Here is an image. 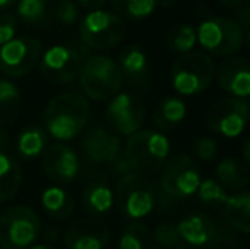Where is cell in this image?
<instances>
[{
  "mask_svg": "<svg viewBox=\"0 0 250 249\" xmlns=\"http://www.w3.org/2000/svg\"><path fill=\"white\" fill-rule=\"evenodd\" d=\"M90 118V104L83 94L63 92L53 97L43 113L48 135L56 142H68L83 132Z\"/></svg>",
  "mask_w": 250,
  "mask_h": 249,
  "instance_id": "6da1fadb",
  "label": "cell"
},
{
  "mask_svg": "<svg viewBox=\"0 0 250 249\" xmlns=\"http://www.w3.org/2000/svg\"><path fill=\"white\" fill-rule=\"evenodd\" d=\"M123 157L135 173L153 174L160 171L170 157V142L157 130H138L128 136Z\"/></svg>",
  "mask_w": 250,
  "mask_h": 249,
  "instance_id": "7a4b0ae2",
  "label": "cell"
},
{
  "mask_svg": "<svg viewBox=\"0 0 250 249\" xmlns=\"http://www.w3.org/2000/svg\"><path fill=\"white\" fill-rule=\"evenodd\" d=\"M123 73L118 62L105 55H89L79 73L85 97L92 101H111L123 87Z\"/></svg>",
  "mask_w": 250,
  "mask_h": 249,
  "instance_id": "3957f363",
  "label": "cell"
},
{
  "mask_svg": "<svg viewBox=\"0 0 250 249\" xmlns=\"http://www.w3.org/2000/svg\"><path fill=\"white\" fill-rule=\"evenodd\" d=\"M216 73L213 57L204 51H189L179 55L170 70L172 87L181 96H196L211 86Z\"/></svg>",
  "mask_w": 250,
  "mask_h": 249,
  "instance_id": "277c9868",
  "label": "cell"
},
{
  "mask_svg": "<svg viewBox=\"0 0 250 249\" xmlns=\"http://www.w3.org/2000/svg\"><path fill=\"white\" fill-rule=\"evenodd\" d=\"M89 55V48L80 41L53 45L44 50L43 57L40 58V72L50 84H68L79 79L82 65Z\"/></svg>",
  "mask_w": 250,
  "mask_h": 249,
  "instance_id": "5b68a950",
  "label": "cell"
},
{
  "mask_svg": "<svg viewBox=\"0 0 250 249\" xmlns=\"http://www.w3.org/2000/svg\"><path fill=\"white\" fill-rule=\"evenodd\" d=\"M198 43L209 57H235L244 46V29L231 17H208L196 29Z\"/></svg>",
  "mask_w": 250,
  "mask_h": 249,
  "instance_id": "8992f818",
  "label": "cell"
},
{
  "mask_svg": "<svg viewBox=\"0 0 250 249\" xmlns=\"http://www.w3.org/2000/svg\"><path fill=\"white\" fill-rule=\"evenodd\" d=\"M114 202L128 219L140 220L150 215L157 205V189L145 174L129 171L116 184Z\"/></svg>",
  "mask_w": 250,
  "mask_h": 249,
  "instance_id": "52a82bcc",
  "label": "cell"
},
{
  "mask_svg": "<svg viewBox=\"0 0 250 249\" xmlns=\"http://www.w3.org/2000/svg\"><path fill=\"white\" fill-rule=\"evenodd\" d=\"M126 34V24L118 14L107 10H90L79 26V41L89 50H111Z\"/></svg>",
  "mask_w": 250,
  "mask_h": 249,
  "instance_id": "ba28073f",
  "label": "cell"
},
{
  "mask_svg": "<svg viewBox=\"0 0 250 249\" xmlns=\"http://www.w3.org/2000/svg\"><path fill=\"white\" fill-rule=\"evenodd\" d=\"M41 222L33 208L16 205L0 215V244L5 249H27L38 241Z\"/></svg>",
  "mask_w": 250,
  "mask_h": 249,
  "instance_id": "9c48e42d",
  "label": "cell"
},
{
  "mask_svg": "<svg viewBox=\"0 0 250 249\" xmlns=\"http://www.w3.org/2000/svg\"><path fill=\"white\" fill-rule=\"evenodd\" d=\"M201 169L188 154H177L167 159L160 173V189L170 198H188L198 191Z\"/></svg>",
  "mask_w": 250,
  "mask_h": 249,
  "instance_id": "30bf717a",
  "label": "cell"
},
{
  "mask_svg": "<svg viewBox=\"0 0 250 249\" xmlns=\"http://www.w3.org/2000/svg\"><path fill=\"white\" fill-rule=\"evenodd\" d=\"M206 126L213 133L227 138H237L250 120V101L238 97H223L206 111Z\"/></svg>",
  "mask_w": 250,
  "mask_h": 249,
  "instance_id": "8fae6325",
  "label": "cell"
},
{
  "mask_svg": "<svg viewBox=\"0 0 250 249\" xmlns=\"http://www.w3.org/2000/svg\"><path fill=\"white\" fill-rule=\"evenodd\" d=\"M41 58V43L33 36L14 38L0 46V70L5 77L21 79L27 75Z\"/></svg>",
  "mask_w": 250,
  "mask_h": 249,
  "instance_id": "7c38bea8",
  "label": "cell"
},
{
  "mask_svg": "<svg viewBox=\"0 0 250 249\" xmlns=\"http://www.w3.org/2000/svg\"><path fill=\"white\" fill-rule=\"evenodd\" d=\"M105 120L116 133L131 136L145 121V108L135 96L128 92H119L109 101L105 108Z\"/></svg>",
  "mask_w": 250,
  "mask_h": 249,
  "instance_id": "4fadbf2b",
  "label": "cell"
},
{
  "mask_svg": "<svg viewBox=\"0 0 250 249\" xmlns=\"http://www.w3.org/2000/svg\"><path fill=\"white\" fill-rule=\"evenodd\" d=\"M177 230L179 237L181 241H184V244L201 249H213L227 239L223 227L204 213L186 215L177 224Z\"/></svg>",
  "mask_w": 250,
  "mask_h": 249,
  "instance_id": "5bb4252c",
  "label": "cell"
},
{
  "mask_svg": "<svg viewBox=\"0 0 250 249\" xmlns=\"http://www.w3.org/2000/svg\"><path fill=\"white\" fill-rule=\"evenodd\" d=\"M44 174L56 184L72 183L80 173V159L72 147L56 142L43 154Z\"/></svg>",
  "mask_w": 250,
  "mask_h": 249,
  "instance_id": "9a60e30c",
  "label": "cell"
},
{
  "mask_svg": "<svg viewBox=\"0 0 250 249\" xmlns=\"http://www.w3.org/2000/svg\"><path fill=\"white\" fill-rule=\"evenodd\" d=\"M83 157L92 164H114L121 157V140L114 132L94 126L83 133L80 142Z\"/></svg>",
  "mask_w": 250,
  "mask_h": 249,
  "instance_id": "2e32d148",
  "label": "cell"
},
{
  "mask_svg": "<svg viewBox=\"0 0 250 249\" xmlns=\"http://www.w3.org/2000/svg\"><path fill=\"white\" fill-rule=\"evenodd\" d=\"M220 87L231 97L249 99L250 97V62L242 57H228L216 67Z\"/></svg>",
  "mask_w": 250,
  "mask_h": 249,
  "instance_id": "e0dca14e",
  "label": "cell"
},
{
  "mask_svg": "<svg viewBox=\"0 0 250 249\" xmlns=\"http://www.w3.org/2000/svg\"><path fill=\"white\" fill-rule=\"evenodd\" d=\"M109 241V229L97 220H79L65 236L68 249H104Z\"/></svg>",
  "mask_w": 250,
  "mask_h": 249,
  "instance_id": "ac0fdd59",
  "label": "cell"
},
{
  "mask_svg": "<svg viewBox=\"0 0 250 249\" xmlns=\"http://www.w3.org/2000/svg\"><path fill=\"white\" fill-rule=\"evenodd\" d=\"M223 219L228 227L250 234V191H238L228 196L223 205Z\"/></svg>",
  "mask_w": 250,
  "mask_h": 249,
  "instance_id": "d6986e66",
  "label": "cell"
},
{
  "mask_svg": "<svg viewBox=\"0 0 250 249\" xmlns=\"http://www.w3.org/2000/svg\"><path fill=\"white\" fill-rule=\"evenodd\" d=\"M118 65L121 68L123 79H128L131 84L138 86V84H145L148 79V57L140 46L125 48L119 55Z\"/></svg>",
  "mask_w": 250,
  "mask_h": 249,
  "instance_id": "ffe728a7",
  "label": "cell"
},
{
  "mask_svg": "<svg viewBox=\"0 0 250 249\" xmlns=\"http://www.w3.org/2000/svg\"><path fill=\"white\" fill-rule=\"evenodd\" d=\"M218 183L227 191H244L250 184V171L244 162L233 157L220 160L216 166Z\"/></svg>",
  "mask_w": 250,
  "mask_h": 249,
  "instance_id": "44dd1931",
  "label": "cell"
},
{
  "mask_svg": "<svg viewBox=\"0 0 250 249\" xmlns=\"http://www.w3.org/2000/svg\"><path fill=\"white\" fill-rule=\"evenodd\" d=\"M41 206L50 217L56 220H65L73 215V198L66 189L60 186H50L41 195Z\"/></svg>",
  "mask_w": 250,
  "mask_h": 249,
  "instance_id": "7402d4cb",
  "label": "cell"
},
{
  "mask_svg": "<svg viewBox=\"0 0 250 249\" xmlns=\"http://www.w3.org/2000/svg\"><path fill=\"white\" fill-rule=\"evenodd\" d=\"M186 114H188V108H186V103L181 97H165L155 108L153 123L160 130L167 132V130H172L181 125L184 121Z\"/></svg>",
  "mask_w": 250,
  "mask_h": 249,
  "instance_id": "603a6c76",
  "label": "cell"
},
{
  "mask_svg": "<svg viewBox=\"0 0 250 249\" xmlns=\"http://www.w3.org/2000/svg\"><path fill=\"white\" fill-rule=\"evenodd\" d=\"M22 183L21 166L9 154L0 152V203L9 202L17 195Z\"/></svg>",
  "mask_w": 250,
  "mask_h": 249,
  "instance_id": "cb8c5ba5",
  "label": "cell"
},
{
  "mask_svg": "<svg viewBox=\"0 0 250 249\" xmlns=\"http://www.w3.org/2000/svg\"><path fill=\"white\" fill-rule=\"evenodd\" d=\"M83 206L92 215H104L114 205V191L104 181H94L82 195Z\"/></svg>",
  "mask_w": 250,
  "mask_h": 249,
  "instance_id": "d4e9b609",
  "label": "cell"
},
{
  "mask_svg": "<svg viewBox=\"0 0 250 249\" xmlns=\"http://www.w3.org/2000/svg\"><path fill=\"white\" fill-rule=\"evenodd\" d=\"M21 91L12 80L0 77V128L16 121L21 113Z\"/></svg>",
  "mask_w": 250,
  "mask_h": 249,
  "instance_id": "484cf974",
  "label": "cell"
},
{
  "mask_svg": "<svg viewBox=\"0 0 250 249\" xmlns=\"http://www.w3.org/2000/svg\"><path fill=\"white\" fill-rule=\"evenodd\" d=\"M48 145V133L41 126H29L22 130L17 136L16 149L24 159H34L44 154Z\"/></svg>",
  "mask_w": 250,
  "mask_h": 249,
  "instance_id": "4316f807",
  "label": "cell"
},
{
  "mask_svg": "<svg viewBox=\"0 0 250 249\" xmlns=\"http://www.w3.org/2000/svg\"><path fill=\"white\" fill-rule=\"evenodd\" d=\"M17 17L33 27H46L50 23L48 0H17Z\"/></svg>",
  "mask_w": 250,
  "mask_h": 249,
  "instance_id": "83f0119b",
  "label": "cell"
},
{
  "mask_svg": "<svg viewBox=\"0 0 250 249\" xmlns=\"http://www.w3.org/2000/svg\"><path fill=\"white\" fill-rule=\"evenodd\" d=\"M196 43H198V34H196V27L191 24H179L170 33L167 34L165 45L172 53L184 55L194 50Z\"/></svg>",
  "mask_w": 250,
  "mask_h": 249,
  "instance_id": "f1b7e54d",
  "label": "cell"
},
{
  "mask_svg": "<svg viewBox=\"0 0 250 249\" xmlns=\"http://www.w3.org/2000/svg\"><path fill=\"white\" fill-rule=\"evenodd\" d=\"M111 5L121 19H145L155 12L158 0H111Z\"/></svg>",
  "mask_w": 250,
  "mask_h": 249,
  "instance_id": "f546056e",
  "label": "cell"
},
{
  "mask_svg": "<svg viewBox=\"0 0 250 249\" xmlns=\"http://www.w3.org/2000/svg\"><path fill=\"white\" fill-rule=\"evenodd\" d=\"M196 193H198L201 202L208 206H223L230 196L227 189L216 180H201V184Z\"/></svg>",
  "mask_w": 250,
  "mask_h": 249,
  "instance_id": "4dcf8cb0",
  "label": "cell"
},
{
  "mask_svg": "<svg viewBox=\"0 0 250 249\" xmlns=\"http://www.w3.org/2000/svg\"><path fill=\"white\" fill-rule=\"evenodd\" d=\"M150 232L142 224H131L123 230L118 249H146Z\"/></svg>",
  "mask_w": 250,
  "mask_h": 249,
  "instance_id": "1f68e13d",
  "label": "cell"
},
{
  "mask_svg": "<svg viewBox=\"0 0 250 249\" xmlns=\"http://www.w3.org/2000/svg\"><path fill=\"white\" fill-rule=\"evenodd\" d=\"M153 239L157 244H160L162 249H174L175 246H179L181 244V237H179L177 224H158L153 229Z\"/></svg>",
  "mask_w": 250,
  "mask_h": 249,
  "instance_id": "d6a6232c",
  "label": "cell"
},
{
  "mask_svg": "<svg viewBox=\"0 0 250 249\" xmlns=\"http://www.w3.org/2000/svg\"><path fill=\"white\" fill-rule=\"evenodd\" d=\"M53 17L62 26H73L79 21V7L75 0H56L53 7Z\"/></svg>",
  "mask_w": 250,
  "mask_h": 249,
  "instance_id": "836d02e7",
  "label": "cell"
},
{
  "mask_svg": "<svg viewBox=\"0 0 250 249\" xmlns=\"http://www.w3.org/2000/svg\"><path fill=\"white\" fill-rule=\"evenodd\" d=\"M192 154L196 156V159L199 160H213L216 156V142L211 136H199V138L192 140Z\"/></svg>",
  "mask_w": 250,
  "mask_h": 249,
  "instance_id": "e575fe53",
  "label": "cell"
},
{
  "mask_svg": "<svg viewBox=\"0 0 250 249\" xmlns=\"http://www.w3.org/2000/svg\"><path fill=\"white\" fill-rule=\"evenodd\" d=\"M17 17L14 14H0V46L16 38Z\"/></svg>",
  "mask_w": 250,
  "mask_h": 249,
  "instance_id": "d590c367",
  "label": "cell"
},
{
  "mask_svg": "<svg viewBox=\"0 0 250 249\" xmlns=\"http://www.w3.org/2000/svg\"><path fill=\"white\" fill-rule=\"evenodd\" d=\"M231 19L238 24L244 31L250 29V5H244V7H237L233 12V17Z\"/></svg>",
  "mask_w": 250,
  "mask_h": 249,
  "instance_id": "8d00e7d4",
  "label": "cell"
},
{
  "mask_svg": "<svg viewBox=\"0 0 250 249\" xmlns=\"http://www.w3.org/2000/svg\"><path fill=\"white\" fill-rule=\"evenodd\" d=\"M77 2H79L82 7H85V9L97 10V9H101L107 0H77Z\"/></svg>",
  "mask_w": 250,
  "mask_h": 249,
  "instance_id": "74e56055",
  "label": "cell"
},
{
  "mask_svg": "<svg viewBox=\"0 0 250 249\" xmlns=\"http://www.w3.org/2000/svg\"><path fill=\"white\" fill-rule=\"evenodd\" d=\"M242 157H244V164L250 169V136L244 142V147H242Z\"/></svg>",
  "mask_w": 250,
  "mask_h": 249,
  "instance_id": "f35d334b",
  "label": "cell"
},
{
  "mask_svg": "<svg viewBox=\"0 0 250 249\" xmlns=\"http://www.w3.org/2000/svg\"><path fill=\"white\" fill-rule=\"evenodd\" d=\"M218 3L227 7V9H237L244 3V0H218Z\"/></svg>",
  "mask_w": 250,
  "mask_h": 249,
  "instance_id": "ab89813d",
  "label": "cell"
},
{
  "mask_svg": "<svg viewBox=\"0 0 250 249\" xmlns=\"http://www.w3.org/2000/svg\"><path fill=\"white\" fill-rule=\"evenodd\" d=\"M7 147H9V138H7V133L0 128V152H5Z\"/></svg>",
  "mask_w": 250,
  "mask_h": 249,
  "instance_id": "60d3db41",
  "label": "cell"
},
{
  "mask_svg": "<svg viewBox=\"0 0 250 249\" xmlns=\"http://www.w3.org/2000/svg\"><path fill=\"white\" fill-rule=\"evenodd\" d=\"M17 3V0H0V10H7L10 7H14Z\"/></svg>",
  "mask_w": 250,
  "mask_h": 249,
  "instance_id": "b9f144b4",
  "label": "cell"
},
{
  "mask_svg": "<svg viewBox=\"0 0 250 249\" xmlns=\"http://www.w3.org/2000/svg\"><path fill=\"white\" fill-rule=\"evenodd\" d=\"M244 45L247 46V50H249V53H250V29L244 31Z\"/></svg>",
  "mask_w": 250,
  "mask_h": 249,
  "instance_id": "7bdbcfd3",
  "label": "cell"
},
{
  "mask_svg": "<svg viewBox=\"0 0 250 249\" xmlns=\"http://www.w3.org/2000/svg\"><path fill=\"white\" fill-rule=\"evenodd\" d=\"M27 249H55V248L50 246V244H33V246Z\"/></svg>",
  "mask_w": 250,
  "mask_h": 249,
  "instance_id": "ee69618b",
  "label": "cell"
},
{
  "mask_svg": "<svg viewBox=\"0 0 250 249\" xmlns=\"http://www.w3.org/2000/svg\"><path fill=\"white\" fill-rule=\"evenodd\" d=\"M174 249H201V248H194V246H189V244H179Z\"/></svg>",
  "mask_w": 250,
  "mask_h": 249,
  "instance_id": "f6af8a7d",
  "label": "cell"
},
{
  "mask_svg": "<svg viewBox=\"0 0 250 249\" xmlns=\"http://www.w3.org/2000/svg\"><path fill=\"white\" fill-rule=\"evenodd\" d=\"M146 249H162V248H153V246H151V248H146Z\"/></svg>",
  "mask_w": 250,
  "mask_h": 249,
  "instance_id": "bcb514c9",
  "label": "cell"
},
{
  "mask_svg": "<svg viewBox=\"0 0 250 249\" xmlns=\"http://www.w3.org/2000/svg\"><path fill=\"white\" fill-rule=\"evenodd\" d=\"M0 249H2V244H0Z\"/></svg>",
  "mask_w": 250,
  "mask_h": 249,
  "instance_id": "7dc6e473",
  "label": "cell"
},
{
  "mask_svg": "<svg viewBox=\"0 0 250 249\" xmlns=\"http://www.w3.org/2000/svg\"><path fill=\"white\" fill-rule=\"evenodd\" d=\"M2 249H5V248H2Z\"/></svg>",
  "mask_w": 250,
  "mask_h": 249,
  "instance_id": "c3c4849f",
  "label": "cell"
}]
</instances>
